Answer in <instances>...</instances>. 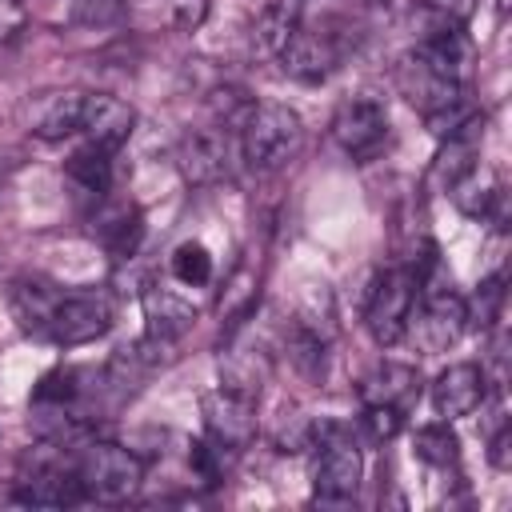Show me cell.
<instances>
[{
    "mask_svg": "<svg viewBox=\"0 0 512 512\" xmlns=\"http://www.w3.org/2000/svg\"><path fill=\"white\" fill-rule=\"evenodd\" d=\"M236 144L252 172H280L304 144V120L280 100H256L236 128Z\"/></svg>",
    "mask_w": 512,
    "mask_h": 512,
    "instance_id": "cell-1",
    "label": "cell"
},
{
    "mask_svg": "<svg viewBox=\"0 0 512 512\" xmlns=\"http://www.w3.org/2000/svg\"><path fill=\"white\" fill-rule=\"evenodd\" d=\"M312 488L316 504H356V488L364 480V456L352 432L336 420H312Z\"/></svg>",
    "mask_w": 512,
    "mask_h": 512,
    "instance_id": "cell-2",
    "label": "cell"
},
{
    "mask_svg": "<svg viewBox=\"0 0 512 512\" xmlns=\"http://www.w3.org/2000/svg\"><path fill=\"white\" fill-rule=\"evenodd\" d=\"M80 488L88 500L100 504H128L144 484V460L112 440H88L72 460Z\"/></svg>",
    "mask_w": 512,
    "mask_h": 512,
    "instance_id": "cell-3",
    "label": "cell"
},
{
    "mask_svg": "<svg viewBox=\"0 0 512 512\" xmlns=\"http://www.w3.org/2000/svg\"><path fill=\"white\" fill-rule=\"evenodd\" d=\"M416 308V272L388 268L372 280L364 300V328L380 348H396L408 336V320Z\"/></svg>",
    "mask_w": 512,
    "mask_h": 512,
    "instance_id": "cell-4",
    "label": "cell"
},
{
    "mask_svg": "<svg viewBox=\"0 0 512 512\" xmlns=\"http://www.w3.org/2000/svg\"><path fill=\"white\" fill-rule=\"evenodd\" d=\"M336 148L356 160V164H368L384 152L388 136H392V124H388V108L376 100V96H348L340 100V108L332 112V124H328Z\"/></svg>",
    "mask_w": 512,
    "mask_h": 512,
    "instance_id": "cell-5",
    "label": "cell"
},
{
    "mask_svg": "<svg viewBox=\"0 0 512 512\" xmlns=\"http://www.w3.org/2000/svg\"><path fill=\"white\" fill-rule=\"evenodd\" d=\"M112 328V300L100 288H84V292H60L48 324H44V340L60 344V348H80L100 340Z\"/></svg>",
    "mask_w": 512,
    "mask_h": 512,
    "instance_id": "cell-6",
    "label": "cell"
},
{
    "mask_svg": "<svg viewBox=\"0 0 512 512\" xmlns=\"http://www.w3.org/2000/svg\"><path fill=\"white\" fill-rule=\"evenodd\" d=\"M200 416H204V432L212 444H220L224 452H244L256 440V400L232 388H212L200 396Z\"/></svg>",
    "mask_w": 512,
    "mask_h": 512,
    "instance_id": "cell-7",
    "label": "cell"
},
{
    "mask_svg": "<svg viewBox=\"0 0 512 512\" xmlns=\"http://www.w3.org/2000/svg\"><path fill=\"white\" fill-rule=\"evenodd\" d=\"M396 88H400V96L420 112V116H432V112H440V108H448L452 100H460L464 96V84L460 80H452V76H444L420 48H408L400 60H396Z\"/></svg>",
    "mask_w": 512,
    "mask_h": 512,
    "instance_id": "cell-8",
    "label": "cell"
},
{
    "mask_svg": "<svg viewBox=\"0 0 512 512\" xmlns=\"http://www.w3.org/2000/svg\"><path fill=\"white\" fill-rule=\"evenodd\" d=\"M484 400H488V372H484V364L460 360V364H448L432 380V408L444 420L472 416L476 408H484Z\"/></svg>",
    "mask_w": 512,
    "mask_h": 512,
    "instance_id": "cell-9",
    "label": "cell"
},
{
    "mask_svg": "<svg viewBox=\"0 0 512 512\" xmlns=\"http://www.w3.org/2000/svg\"><path fill=\"white\" fill-rule=\"evenodd\" d=\"M276 60H280L284 76H292L300 84H320V80H328L340 68V48L332 44L328 32H312V28L300 24L296 36L280 48Z\"/></svg>",
    "mask_w": 512,
    "mask_h": 512,
    "instance_id": "cell-10",
    "label": "cell"
},
{
    "mask_svg": "<svg viewBox=\"0 0 512 512\" xmlns=\"http://www.w3.org/2000/svg\"><path fill=\"white\" fill-rule=\"evenodd\" d=\"M180 172L188 184H220L228 176V128H192L184 132L180 148H176Z\"/></svg>",
    "mask_w": 512,
    "mask_h": 512,
    "instance_id": "cell-11",
    "label": "cell"
},
{
    "mask_svg": "<svg viewBox=\"0 0 512 512\" xmlns=\"http://www.w3.org/2000/svg\"><path fill=\"white\" fill-rule=\"evenodd\" d=\"M136 128V112L132 104H124L112 92H84V108H80V132L88 144H100L108 152H116Z\"/></svg>",
    "mask_w": 512,
    "mask_h": 512,
    "instance_id": "cell-12",
    "label": "cell"
},
{
    "mask_svg": "<svg viewBox=\"0 0 512 512\" xmlns=\"http://www.w3.org/2000/svg\"><path fill=\"white\" fill-rule=\"evenodd\" d=\"M16 504H28V508H68V504H80L88 500L84 488H80V476L76 468L68 464H36L32 476H24L12 492Z\"/></svg>",
    "mask_w": 512,
    "mask_h": 512,
    "instance_id": "cell-13",
    "label": "cell"
},
{
    "mask_svg": "<svg viewBox=\"0 0 512 512\" xmlns=\"http://www.w3.org/2000/svg\"><path fill=\"white\" fill-rule=\"evenodd\" d=\"M80 108H84V92H76V88L44 92L24 108L28 132L36 140H64V136L80 132Z\"/></svg>",
    "mask_w": 512,
    "mask_h": 512,
    "instance_id": "cell-14",
    "label": "cell"
},
{
    "mask_svg": "<svg viewBox=\"0 0 512 512\" xmlns=\"http://www.w3.org/2000/svg\"><path fill=\"white\" fill-rule=\"evenodd\" d=\"M360 400L364 404H392L400 412H408L420 400V372L416 364H400V360H384L376 364L364 380H360Z\"/></svg>",
    "mask_w": 512,
    "mask_h": 512,
    "instance_id": "cell-15",
    "label": "cell"
},
{
    "mask_svg": "<svg viewBox=\"0 0 512 512\" xmlns=\"http://www.w3.org/2000/svg\"><path fill=\"white\" fill-rule=\"evenodd\" d=\"M304 24V0H268L252 24V48L260 56H280V48Z\"/></svg>",
    "mask_w": 512,
    "mask_h": 512,
    "instance_id": "cell-16",
    "label": "cell"
},
{
    "mask_svg": "<svg viewBox=\"0 0 512 512\" xmlns=\"http://www.w3.org/2000/svg\"><path fill=\"white\" fill-rule=\"evenodd\" d=\"M144 316H148V336L156 340H176L192 320H196V304L184 300L176 288L152 284L144 292Z\"/></svg>",
    "mask_w": 512,
    "mask_h": 512,
    "instance_id": "cell-17",
    "label": "cell"
},
{
    "mask_svg": "<svg viewBox=\"0 0 512 512\" xmlns=\"http://www.w3.org/2000/svg\"><path fill=\"white\" fill-rule=\"evenodd\" d=\"M476 12V0H416L412 4V28L424 36L460 32Z\"/></svg>",
    "mask_w": 512,
    "mask_h": 512,
    "instance_id": "cell-18",
    "label": "cell"
},
{
    "mask_svg": "<svg viewBox=\"0 0 512 512\" xmlns=\"http://www.w3.org/2000/svg\"><path fill=\"white\" fill-rule=\"evenodd\" d=\"M60 288L52 284H40V280H20L16 292H12V316L20 320V328L28 336H44V324H48V312L56 304Z\"/></svg>",
    "mask_w": 512,
    "mask_h": 512,
    "instance_id": "cell-19",
    "label": "cell"
},
{
    "mask_svg": "<svg viewBox=\"0 0 512 512\" xmlns=\"http://www.w3.org/2000/svg\"><path fill=\"white\" fill-rule=\"evenodd\" d=\"M64 172H68V180H76L84 192H96V196H100V192H108V184H112V152L84 140V144L68 156Z\"/></svg>",
    "mask_w": 512,
    "mask_h": 512,
    "instance_id": "cell-20",
    "label": "cell"
},
{
    "mask_svg": "<svg viewBox=\"0 0 512 512\" xmlns=\"http://www.w3.org/2000/svg\"><path fill=\"white\" fill-rule=\"evenodd\" d=\"M504 316V272H492L476 284V292L464 300V328L488 332Z\"/></svg>",
    "mask_w": 512,
    "mask_h": 512,
    "instance_id": "cell-21",
    "label": "cell"
},
{
    "mask_svg": "<svg viewBox=\"0 0 512 512\" xmlns=\"http://www.w3.org/2000/svg\"><path fill=\"white\" fill-rule=\"evenodd\" d=\"M168 272L180 288H204V284H212V252L200 240H184L172 248Z\"/></svg>",
    "mask_w": 512,
    "mask_h": 512,
    "instance_id": "cell-22",
    "label": "cell"
},
{
    "mask_svg": "<svg viewBox=\"0 0 512 512\" xmlns=\"http://www.w3.org/2000/svg\"><path fill=\"white\" fill-rule=\"evenodd\" d=\"M416 456H420L424 464H432V468L456 464V460H460V440H456L452 424H448V420H432V424L416 428Z\"/></svg>",
    "mask_w": 512,
    "mask_h": 512,
    "instance_id": "cell-23",
    "label": "cell"
},
{
    "mask_svg": "<svg viewBox=\"0 0 512 512\" xmlns=\"http://www.w3.org/2000/svg\"><path fill=\"white\" fill-rule=\"evenodd\" d=\"M140 232H144V224H140V212H128V208H120L116 216H108L104 220V228H100V240L108 244V252L112 256H132L136 252V244H140Z\"/></svg>",
    "mask_w": 512,
    "mask_h": 512,
    "instance_id": "cell-24",
    "label": "cell"
},
{
    "mask_svg": "<svg viewBox=\"0 0 512 512\" xmlns=\"http://www.w3.org/2000/svg\"><path fill=\"white\" fill-rule=\"evenodd\" d=\"M124 0H68V12L84 28H112L124 20Z\"/></svg>",
    "mask_w": 512,
    "mask_h": 512,
    "instance_id": "cell-25",
    "label": "cell"
},
{
    "mask_svg": "<svg viewBox=\"0 0 512 512\" xmlns=\"http://www.w3.org/2000/svg\"><path fill=\"white\" fill-rule=\"evenodd\" d=\"M360 428H364L368 440L384 444V440H392V436L404 428V412L392 408V404H364V412H360Z\"/></svg>",
    "mask_w": 512,
    "mask_h": 512,
    "instance_id": "cell-26",
    "label": "cell"
},
{
    "mask_svg": "<svg viewBox=\"0 0 512 512\" xmlns=\"http://www.w3.org/2000/svg\"><path fill=\"white\" fill-rule=\"evenodd\" d=\"M188 468L196 472V480L200 484H220V476H224V448L220 444H212V440H192L188 444Z\"/></svg>",
    "mask_w": 512,
    "mask_h": 512,
    "instance_id": "cell-27",
    "label": "cell"
},
{
    "mask_svg": "<svg viewBox=\"0 0 512 512\" xmlns=\"http://www.w3.org/2000/svg\"><path fill=\"white\" fill-rule=\"evenodd\" d=\"M24 32H28V4L0 0V44H16Z\"/></svg>",
    "mask_w": 512,
    "mask_h": 512,
    "instance_id": "cell-28",
    "label": "cell"
},
{
    "mask_svg": "<svg viewBox=\"0 0 512 512\" xmlns=\"http://www.w3.org/2000/svg\"><path fill=\"white\" fill-rule=\"evenodd\" d=\"M208 8H212V0H168L172 24H176L180 32H196V28L208 20Z\"/></svg>",
    "mask_w": 512,
    "mask_h": 512,
    "instance_id": "cell-29",
    "label": "cell"
},
{
    "mask_svg": "<svg viewBox=\"0 0 512 512\" xmlns=\"http://www.w3.org/2000/svg\"><path fill=\"white\" fill-rule=\"evenodd\" d=\"M512 432H508V424H500L496 432H492V440H488V464L496 468V472H508L512 468Z\"/></svg>",
    "mask_w": 512,
    "mask_h": 512,
    "instance_id": "cell-30",
    "label": "cell"
},
{
    "mask_svg": "<svg viewBox=\"0 0 512 512\" xmlns=\"http://www.w3.org/2000/svg\"><path fill=\"white\" fill-rule=\"evenodd\" d=\"M20 168V152L16 148H0V180L8 176V172H16Z\"/></svg>",
    "mask_w": 512,
    "mask_h": 512,
    "instance_id": "cell-31",
    "label": "cell"
}]
</instances>
